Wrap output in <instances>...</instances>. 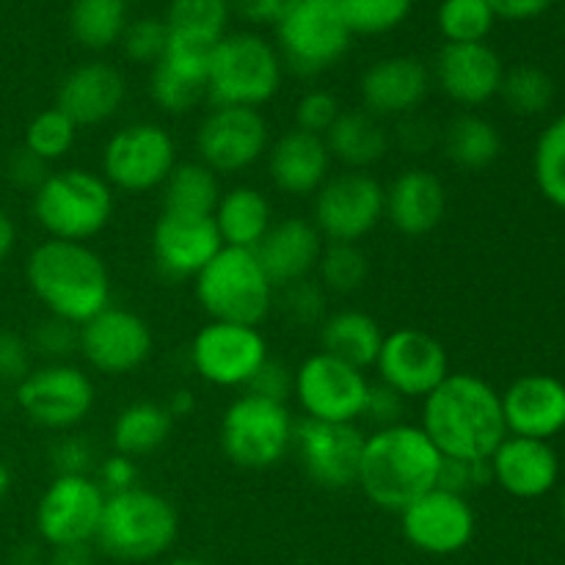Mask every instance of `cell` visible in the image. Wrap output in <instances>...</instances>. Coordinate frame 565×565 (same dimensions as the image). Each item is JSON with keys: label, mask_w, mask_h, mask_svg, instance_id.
Returning a JSON list of instances; mask_svg holds the SVG:
<instances>
[{"label": "cell", "mask_w": 565, "mask_h": 565, "mask_svg": "<svg viewBox=\"0 0 565 565\" xmlns=\"http://www.w3.org/2000/svg\"><path fill=\"white\" fill-rule=\"evenodd\" d=\"M149 94H152V103L158 105L163 114H188V110L196 108L202 99H207V70L163 55V58L152 66Z\"/></svg>", "instance_id": "d590c367"}, {"label": "cell", "mask_w": 565, "mask_h": 565, "mask_svg": "<svg viewBox=\"0 0 565 565\" xmlns=\"http://www.w3.org/2000/svg\"><path fill=\"white\" fill-rule=\"evenodd\" d=\"M436 141H441V136L436 132V127L428 119H419V116H403L401 127H397V143L408 152H428Z\"/></svg>", "instance_id": "6f0895ef"}, {"label": "cell", "mask_w": 565, "mask_h": 565, "mask_svg": "<svg viewBox=\"0 0 565 565\" xmlns=\"http://www.w3.org/2000/svg\"><path fill=\"white\" fill-rule=\"evenodd\" d=\"M292 386H296V370L287 367L285 362H276V359H265L263 367L254 373V379L246 384L248 395H257L263 401L285 403L292 397Z\"/></svg>", "instance_id": "816d5d0a"}, {"label": "cell", "mask_w": 565, "mask_h": 565, "mask_svg": "<svg viewBox=\"0 0 565 565\" xmlns=\"http://www.w3.org/2000/svg\"><path fill=\"white\" fill-rule=\"evenodd\" d=\"M434 81L447 99L463 108H478L500 94L505 66L494 47L486 42L450 44L439 50L434 64Z\"/></svg>", "instance_id": "7402d4cb"}, {"label": "cell", "mask_w": 565, "mask_h": 565, "mask_svg": "<svg viewBox=\"0 0 565 565\" xmlns=\"http://www.w3.org/2000/svg\"><path fill=\"white\" fill-rule=\"evenodd\" d=\"M33 370L31 342L17 331H0V384L17 386Z\"/></svg>", "instance_id": "f5cc1de1"}, {"label": "cell", "mask_w": 565, "mask_h": 565, "mask_svg": "<svg viewBox=\"0 0 565 565\" xmlns=\"http://www.w3.org/2000/svg\"><path fill=\"white\" fill-rule=\"evenodd\" d=\"M533 177L541 196L565 210V114L550 121L535 141Z\"/></svg>", "instance_id": "ab89813d"}, {"label": "cell", "mask_w": 565, "mask_h": 565, "mask_svg": "<svg viewBox=\"0 0 565 565\" xmlns=\"http://www.w3.org/2000/svg\"><path fill=\"white\" fill-rule=\"evenodd\" d=\"M47 565H94V555L88 544H72V546H55L50 552Z\"/></svg>", "instance_id": "94428289"}, {"label": "cell", "mask_w": 565, "mask_h": 565, "mask_svg": "<svg viewBox=\"0 0 565 565\" xmlns=\"http://www.w3.org/2000/svg\"><path fill=\"white\" fill-rule=\"evenodd\" d=\"M384 221V185L370 171L331 174L315 193L312 224L326 243L364 241Z\"/></svg>", "instance_id": "7c38bea8"}, {"label": "cell", "mask_w": 565, "mask_h": 565, "mask_svg": "<svg viewBox=\"0 0 565 565\" xmlns=\"http://www.w3.org/2000/svg\"><path fill=\"white\" fill-rule=\"evenodd\" d=\"M292 419L285 403L243 392L221 417V450L241 469H270L292 450Z\"/></svg>", "instance_id": "9c48e42d"}, {"label": "cell", "mask_w": 565, "mask_h": 565, "mask_svg": "<svg viewBox=\"0 0 565 565\" xmlns=\"http://www.w3.org/2000/svg\"><path fill=\"white\" fill-rule=\"evenodd\" d=\"M364 439L367 436L356 428V423H318L303 417L296 419L292 450L315 486L342 491L356 486Z\"/></svg>", "instance_id": "2e32d148"}, {"label": "cell", "mask_w": 565, "mask_h": 565, "mask_svg": "<svg viewBox=\"0 0 565 565\" xmlns=\"http://www.w3.org/2000/svg\"><path fill=\"white\" fill-rule=\"evenodd\" d=\"M127 97L121 72L105 61H86L61 81L55 108L70 116L75 127H99L114 119Z\"/></svg>", "instance_id": "d4e9b609"}, {"label": "cell", "mask_w": 565, "mask_h": 565, "mask_svg": "<svg viewBox=\"0 0 565 565\" xmlns=\"http://www.w3.org/2000/svg\"><path fill=\"white\" fill-rule=\"evenodd\" d=\"M9 491H11V469L0 461V502L9 497Z\"/></svg>", "instance_id": "e7e4bbea"}, {"label": "cell", "mask_w": 565, "mask_h": 565, "mask_svg": "<svg viewBox=\"0 0 565 565\" xmlns=\"http://www.w3.org/2000/svg\"><path fill=\"white\" fill-rule=\"evenodd\" d=\"M397 516H401L403 539L417 552L436 557L458 555L467 550L478 530V519L467 497L445 489L425 491Z\"/></svg>", "instance_id": "ffe728a7"}, {"label": "cell", "mask_w": 565, "mask_h": 565, "mask_svg": "<svg viewBox=\"0 0 565 565\" xmlns=\"http://www.w3.org/2000/svg\"><path fill=\"white\" fill-rule=\"evenodd\" d=\"M326 296L329 292L323 290V285L309 276V279L281 287V309L292 323L320 326L326 318Z\"/></svg>", "instance_id": "bcb514c9"}, {"label": "cell", "mask_w": 565, "mask_h": 565, "mask_svg": "<svg viewBox=\"0 0 565 565\" xmlns=\"http://www.w3.org/2000/svg\"><path fill=\"white\" fill-rule=\"evenodd\" d=\"M105 491L92 475H55L36 502V533L47 546L92 544L105 508Z\"/></svg>", "instance_id": "9a60e30c"}, {"label": "cell", "mask_w": 565, "mask_h": 565, "mask_svg": "<svg viewBox=\"0 0 565 565\" xmlns=\"http://www.w3.org/2000/svg\"><path fill=\"white\" fill-rule=\"evenodd\" d=\"M315 274L326 292L348 296L362 290L370 276V263L356 243H326Z\"/></svg>", "instance_id": "60d3db41"}, {"label": "cell", "mask_w": 565, "mask_h": 565, "mask_svg": "<svg viewBox=\"0 0 565 565\" xmlns=\"http://www.w3.org/2000/svg\"><path fill=\"white\" fill-rule=\"evenodd\" d=\"M193 292L210 320L259 326L270 315L276 287L257 254L224 246L199 270Z\"/></svg>", "instance_id": "52a82bcc"}, {"label": "cell", "mask_w": 565, "mask_h": 565, "mask_svg": "<svg viewBox=\"0 0 565 565\" xmlns=\"http://www.w3.org/2000/svg\"><path fill=\"white\" fill-rule=\"evenodd\" d=\"M224 248L213 215L160 213L152 230V257L169 281L196 279L199 270Z\"/></svg>", "instance_id": "44dd1931"}, {"label": "cell", "mask_w": 565, "mask_h": 565, "mask_svg": "<svg viewBox=\"0 0 565 565\" xmlns=\"http://www.w3.org/2000/svg\"><path fill=\"white\" fill-rule=\"evenodd\" d=\"M188 356L204 384L221 390H246L270 353L259 326L210 320L196 331Z\"/></svg>", "instance_id": "4fadbf2b"}, {"label": "cell", "mask_w": 565, "mask_h": 565, "mask_svg": "<svg viewBox=\"0 0 565 565\" xmlns=\"http://www.w3.org/2000/svg\"><path fill=\"white\" fill-rule=\"evenodd\" d=\"M221 182L215 171L204 163H177L166 182L160 185V204L163 213L174 215H202L210 218L221 199Z\"/></svg>", "instance_id": "e575fe53"}, {"label": "cell", "mask_w": 565, "mask_h": 565, "mask_svg": "<svg viewBox=\"0 0 565 565\" xmlns=\"http://www.w3.org/2000/svg\"><path fill=\"white\" fill-rule=\"evenodd\" d=\"M163 565H207L204 561H196V557H171L169 563Z\"/></svg>", "instance_id": "03108f58"}, {"label": "cell", "mask_w": 565, "mask_h": 565, "mask_svg": "<svg viewBox=\"0 0 565 565\" xmlns=\"http://www.w3.org/2000/svg\"><path fill=\"white\" fill-rule=\"evenodd\" d=\"M270 127L257 108H213L196 130L199 163L215 174H241L265 158Z\"/></svg>", "instance_id": "e0dca14e"}, {"label": "cell", "mask_w": 565, "mask_h": 565, "mask_svg": "<svg viewBox=\"0 0 565 565\" xmlns=\"http://www.w3.org/2000/svg\"><path fill=\"white\" fill-rule=\"evenodd\" d=\"M497 97H502L511 114L541 116L555 103V81L541 66L519 64L513 70H505Z\"/></svg>", "instance_id": "f35d334b"}, {"label": "cell", "mask_w": 565, "mask_h": 565, "mask_svg": "<svg viewBox=\"0 0 565 565\" xmlns=\"http://www.w3.org/2000/svg\"><path fill=\"white\" fill-rule=\"evenodd\" d=\"M281 88V55L259 33H226L213 50L207 103L213 108H263Z\"/></svg>", "instance_id": "8992f818"}, {"label": "cell", "mask_w": 565, "mask_h": 565, "mask_svg": "<svg viewBox=\"0 0 565 565\" xmlns=\"http://www.w3.org/2000/svg\"><path fill=\"white\" fill-rule=\"evenodd\" d=\"M494 483L491 480L489 461H458V458H441L439 483L436 489L452 491V494H472L475 489Z\"/></svg>", "instance_id": "f907efd6"}, {"label": "cell", "mask_w": 565, "mask_h": 565, "mask_svg": "<svg viewBox=\"0 0 565 565\" xmlns=\"http://www.w3.org/2000/svg\"><path fill=\"white\" fill-rule=\"evenodd\" d=\"M419 428L441 458L458 461H489L508 436L500 392L475 373H450L423 397Z\"/></svg>", "instance_id": "6da1fadb"}, {"label": "cell", "mask_w": 565, "mask_h": 565, "mask_svg": "<svg viewBox=\"0 0 565 565\" xmlns=\"http://www.w3.org/2000/svg\"><path fill=\"white\" fill-rule=\"evenodd\" d=\"M169 47V25L158 17H141V20L127 22L121 33V50L136 64H158Z\"/></svg>", "instance_id": "f6af8a7d"}, {"label": "cell", "mask_w": 565, "mask_h": 565, "mask_svg": "<svg viewBox=\"0 0 565 565\" xmlns=\"http://www.w3.org/2000/svg\"><path fill=\"white\" fill-rule=\"evenodd\" d=\"M494 17H502V20H533V17H541L552 6V0H489Z\"/></svg>", "instance_id": "91938a15"}, {"label": "cell", "mask_w": 565, "mask_h": 565, "mask_svg": "<svg viewBox=\"0 0 565 565\" xmlns=\"http://www.w3.org/2000/svg\"><path fill=\"white\" fill-rule=\"evenodd\" d=\"M491 480L516 500H541L561 480V458L550 441L505 436L489 458Z\"/></svg>", "instance_id": "484cf974"}, {"label": "cell", "mask_w": 565, "mask_h": 565, "mask_svg": "<svg viewBox=\"0 0 565 565\" xmlns=\"http://www.w3.org/2000/svg\"><path fill=\"white\" fill-rule=\"evenodd\" d=\"M127 28V0H75L70 31L86 50H108Z\"/></svg>", "instance_id": "8d00e7d4"}, {"label": "cell", "mask_w": 565, "mask_h": 565, "mask_svg": "<svg viewBox=\"0 0 565 565\" xmlns=\"http://www.w3.org/2000/svg\"><path fill=\"white\" fill-rule=\"evenodd\" d=\"M166 408H169L171 417H188V414L196 408V397H193V392L188 390H177L174 395L169 397V403H166Z\"/></svg>", "instance_id": "be15d7a7"}, {"label": "cell", "mask_w": 565, "mask_h": 565, "mask_svg": "<svg viewBox=\"0 0 565 565\" xmlns=\"http://www.w3.org/2000/svg\"><path fill=\"white\" fill-rule=\"evenodd\" d=\"M323 246L326 241L318 226L312 221L292 215V218L274 221V226L263 237V243L254 248V254H257L259 265L274 281V287H287L315 274Z\"/></svg>", "instance_id": "83f0119b"}, {"label": "cell", "mask_w": 565, "mask_h": 565, "mask_svg": "<svg viewBox=\"0 0 565 565\" xmlns=\"http://www.w3.org/2000/svg\"><path fill=\"white\" fill-rule=\"evenodd\" d=\"M152 329L141 315L121 307H105L81 326V351L92 370L119 379L147 364L152 356Z\"/></svg>", "instance_id": "d6986e66"}, {"label": "cell", "mask_w": 565, "mask_h": 565, "mask_svg": "<svg viewBox=\"0 0 565 565\" xmlns=\"http://www.w3.org/2000/svg\"><path fill=\"white\" fill-rule=\"evenodd\" d=\"M268 177L285 196H315L331 177V152L323 136L303 130H287L265 152Z\"/></svg>", "instance_id": "f1b7e54d"}, {"label": "cell", "mask_w": 565, "mask_h": 565, "mask_svg": "<svg viewBox=\"0 0 565 565\" xmlns=\"http://www.w3.org/2000/svg\"><path fill=\"white\" fill-rule=\"evenodd\" d=\"M430 83L434 75L423 61L414 55H390L364 70L359 94L364 110L375 119H403L425 103Z\"/></svg>", "instance_id": "603a6c76"}, {"label": "cell", "mask_w": 565, "mask_h": 565, "mask_svg": "<svg viewBox=\"0 0 565 565\" xmlns=\"http://www.w3.org/2000/svg\"><path fill=\"white\" fill-rule=\"evenodd\" d=\"M390 132L381 119L367 110H342L340 119L326 132L331 160H340L348 171H367L390 152Z\"/></svg>", "instance_id": "1f68e13d"}, {"label": "cell", "mask_w": 565, "mask_h": 565, "mask_svg": "<svg viewBox=\"0 0 565 565\" xmlns=\"http://www.w3.org/2000/svg\"><path fill=\"white\" fill-rule=\"evenodd\" d=\"M447 188L434 171L406 169L384 188V218L406 237L430 235L445 221Z\"/></svg>", "instance_id": "4316f807"}, {"label": "cell", "mask_w": 565, "mask_h": 565, "mask_svg": "<svg viewBox=\"0 0 565 565\" xmlns=\"http://www.w3.org/2000/svg\"><path fill=\"white\" fill-rule=\"evenodd\" d=\"M403 414H406V397L397 395L395 390H390L386 384H370L367 401H364L362 417L370 419L375 428H390V425L403 423Z\"/></svg>", "instance_id": "db71d44e"}, {"label": "cell", "mask_w": 565, "mask_h": 565, "mask_svg": "<svg viewBox=\"0 0 565 565\" xmlns=\"http://www.w3.org/2000/svg\"><path fill=\"white\" fill-rule=\"evenodd\" d=\"M441 452L419 425L397 423L375 428L364 439L356 486L375 508L401 513L425 491L436 489Z\"/></svg>", "instance_id": "7a4b0ae2"}, {"label": "cell", "mask_w": 565, "mask_h": 565, "mask_svg": "<svg viewBox=\"0 0 565 565\" xmlns=\"http://www.w3.org/2000/svg\"><path fill=\"white\" fill-rule=\"evenodd\" d=\"M561 511H563V519H565V486H563V497H561Z\"/></svg>", "instance_id": "003e7915"}, {"label": "cell", "mask_w": 565, "mask_h": 565, "mask_svg": "<svg viewBox=\"0 0 565 565\" xmlns=\"http://www.w3.org/2000/svg\"><path fill=\"white\" fill-rule=\"evenodd\" d=\"M373 367L379 370L381 384L406 401H423L450 375V359L447 348L434 334L403 326L384 334Z\"/></svg>", "instance_id": "ac0fdd59"}, {"label": "cell", "mask_w": 565, "mask_h": 565, "mask_svg": "<svg viewBox=\"0 0 565 565\" xmlns=\"http://www.w3.org/2000/svg\"><path fill=\"white\" fill-rule=\"evenodd\" d=\"M441 149L458 169L483 171L500 158L502 136L494 121L478 114H461L441 132Z\"/></svg>", "instance_id": "836d02e7"}, {"label": "cell", "mask_w": 565, "mask_h": 565, "mask_svg": "<svg viewBox=\"0 0 565 565\" xmlns=\"http://www.w3.org/2000/svg\"><path fill=\"white\" fill-rule=\"evenodd\" d=\"M25 281L50 318L83 326L110 307V274L88 243L42 241L25 263Z\"/></svg>", "instance_id": "3957f363"}, {"label": "cell", "mask_w": 565, "mask_h": 565, "mask_svg": "<svg viewBox=\"0 0 565 565\" xmlns=\"http://www.w3.org/2000/svg\"><path fill=\"white\" fill-rule=\"evenodd\" d=\"M230 14V0H171L166 11V25L171 36L218 44L226 36Z\"/></svg>", "instance_id": "74e56055"}, {"label": "cell", "mask_w": 565, "mask_h": 565, "mask_svg": "<svg viewBox=\"0 0 565 565\" xmlns=\"http://www.w3.org/2000/svg\"><path fill=\"white\" fill-rule=\"evenodd\" d=\"M353 36H381L406 22L414 0H337Z\"/></svg>", "instance_id": "ee69618b"}, {"label": "cell", "mask_w": 565, "mask_h": 565, "mask_svg": "<svg viewBox=\"0 0 565 565\" xmlns=\"http://www.w3.org/2000/svg\"><path fill=\"white\" fill-rule=\"evenodd\" d=\"M94 472H97L94 480H97L105 494H119V491L136 489L138 478H141L136 458H127L121 452H110L108 458H103Z\"/></svg>", "instance_id": "11a10c76"}, {"label": "cell", "mask_w": 565, "mask_h": 565, "mask_svg": "<svg viewBox=\"0 0 565 565\" xmlns=\"http://www.w3.org/2000/svg\"><path fill=\"white\" fill-rule=\"evenodd\" d=\"M367 373L318 351L296 367L292 397L303 417L318 423H356L367 401Z\"/></svg>", "instance_id": "5bb4252c"}, {"label": "cell", "mask_w": 565, "mask_h": 565, "mask_svg": "<svg viewBox=\"0 0 565 565\" xmlns=\"http://www.w3.org/2000/svg\"><path fill=\"white\" fill-rule=\"evenodd\" d=\"M296 0H230L232 9L248 22H279Z\"/></svg>", "instance_id": "680465c9"}, {"label": "cell", "mask_w": 565, "mask_h": 565, "mask_svg": "<svg viewBox=\"0 0 565 565\" xmlns=\"http://www.w3.org/2000/svg\"><path fill=\"white\" fill-rule=\"evenodd\" d=\"M500 397L508 436L550 441L565 430V384L555 375H522Z\"/></svg>", "instance_id": "cb8c5ba5"}, {"label": "cell", "mask_w": 565, "mask_h": 565, "mask_svg": "<svg viewBox=\"0 0 565 565\" xmlns=\"http://www.w3.org/2000/svg\"><path fill=\"white\" fill-rule=\"evenodd\" d=\"M342 108H340V99L334 97L331 92L326 88H312V92L303 94L296 105V130L303 132H312V136H323L334 127V121L340 119Z\"/></svg>", "instance_id": "c3c4849f"}, {"label": "cell", "mask_w": 565, "mask_h": 565, "mask_svg": "<svg viewBox=\"0 0 565 565\" xmlns=\"http://www.w3.org/2000/svg\"><path fill=\"white\" fill-rule=\"evenodd\" d=\"M494 20L497 17L489 0H441L439 11H436L441 36L450 44L486 42Z\"/></svg>", "instance_id": "b9f144b4"}, {"label": "cell", "mask_w": 565, "mask_h": 565, "mask_svg": "<svg viewBox=\"0 0 565 565\" xmlns=\"http://www.w3.org/2000/svg\"><path fill=\"white\" fill-rule=\"evenodd\" d=\"M14 243H17V226L11 221V215L6 210H0V265L11 257L14 252Z\"/></svg>", "instance_id": "6125c7cd"}, {"label": "cell", "mask_w": 565, "mask_h": 565, "mask_svg": "<svg viewBox=\"0 0 565 565\" xmlns=\"http://www.w3.org/2000/svg\"><path fill=\"white\" fill-rule=\"evenodd\" d=\"M31 351L47 362H66L72 353L81 351V326L66 323L61 318H47L33 329Z\"/></svg>", "instance_id": "7dc6e473"}, {"label": "cell", "mask_w": 565, "mask_h": 565, "mask_svg": "<svg viewBox=\"0 0 565 565\" xmlns=\"http://www.w3.org/2000/svg\"><path fill=\"white\" fill-rule=\"evenodd\" d=\"M320 351L367 373L384 342V329L375 318L359 309H340L326 315L318 326Z\"/></svg>", "instance_id": "4dcf8cb0"}, {"label": "cell", "mask_w": 565, "mask_h": 565, "mask_svg": "<svg viewBox=\"0 0 565 565\" xmlns=\"http://www.w3.org/2000/svg\"><path fill=\"white\" fill-rule=\"evenodd\" d=\"M6 174H9L11 185L33 193L50 177V163L39 160L36 154H31L25 147H22V149H14V154L9 158Z\"/></svg>", "instance_id": "9f6ffc18"}, {"label": "cell", "mask_w": 565, "mask_h": 565, "mask_svg": "<svg viewBox=\"0 0 565 565\" xmlns=\"http://www.w3.org/2000/svg\"><path fill=\"white\" fill-rule=\"evenodd\" d=\"M77 141L75 121L58 108H44L28 121L25 127V143L22 147L31 154H36L44 163H55V160L66 158Z\"/></svg>", "instance_id": "7bdbcfd3"}, {"label": "cell", "mask_w": 565, "mask_h": 565, "mask_svg": "<svg viewBox=\"0 0 565 565\" xmlns=\"http://www.w3.org/2000/svg\"><path fill=\"white\" fill-rule=\"evenodd\" d=\"M174 430V417L163 403L136 401L121 408L110 428V445L114 452L127 458H143L158 452L169 441Z\"/></svg>", "instance_id": "d6a6232c"}, {"label": "cell", "mask_w": 565, "mask_h": 565, "mask_svg": "<svg viewBox=\"0 0 565 565\" xmlns=\"http://www.w3.org/2000/svg\"><path fill=\"white\" fill-rule=\"evenodd\" d=\"M177 166V143L158 121H132L108 138L103 171L110 188L125 193L158 191Z\"/></svg>", "instance_id": "30bf717a"}, {"label": "cell", "mask_w": 565, "mask_h": 565, "mask_svg": "<svg viewBox=\"0 0 565 565\" xmlns=\"http://www.w3.org/2000/svg\"><path fill=\"white\" fill-rule=\"evenodd\" d=\"M97 463V447L83 434L61 436L50 450V467L55 475H92Z\"/></svg>", "instance_id": "681fc988"}, {"label": "cell", "mask_w": 565, "mask_h": 565, "mask_svg": "<svg viewBox=\"0 0 565 565\" xmlns=\"http://www.w3.org/2000/svg\"><path fill=\"white\" fill-rule=\"evenodd\" d=\"M180 535V513L160 491L136 489L105 497L97 546L121 563L158 561Z\"/></svg>", "instance_id": "277c9868"}, {"label": "cell", "mask_w": 565, "mask_h": 565, "mask_svg": "<svg viewBox=\"0 0 565 565\" xmlns=\"http://www.w3.org/2000/svg\"><path fill=\"white\" fill-rule=\"evenodd\" d=\"M94 381L70 362H47L33 367L14 386V401L33 425L47 430H72L92 414Z\"/></svg>", "instance_id": "8fae6325"}, {"label": "cell", "mask_w": 565, "mask_h": 565, "mask_svg": "<svg viewBox=\"0 0 565 565\" xmlns=\"http://www.w3.org/2000/svg\"><path fill=\"white\" fill-rule=\"evenodd\" d=\"M351 39L353 33L337 0H296L276 22V50L301 77L331 70L348 53Z\"/></svg>", "instance_id": "ba28073f"}, {"label": "cell", "mask_w": 565, "mask_h": 565, "mask_svg": "<svg viewBox=\"0 0 565 565\" xmlns=\"http://www.w3.org/2000/svg\"><path fill=\"white\" fill-rule=\"evenodd\" d=\"M213 221L224 246L254 252L274 226V207L259 188L237 185L221 193Z\"/></svg>", "instance_id": "f546056e"}, {"label": "cell", "mask_w": 565, "mask_h": 565, "mask_svg": "<svg viewBox=\"0 0 565 565\" xmlns=\"http://www.w3.org/2000/svg\"><path fill=\"white\" fill-rule=\"evenodd\" d=\"M31 199L33 218L50 241L86 243L97 237L114 215V188L103 174L88 169L50 171Z\"/></svg>", "instance_id": "5b68a950"}]
</instances>
